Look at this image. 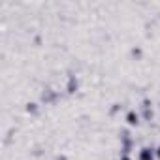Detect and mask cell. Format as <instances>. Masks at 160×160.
Returning a JSON list of instances; mask_svg holds the SVG:
<instances>
[{"label":"cell","mask_w":160,"mask_h":160,"mask_svg":"<svg viewBox=\"0 0 160 160\" xmlns=\"http://www.w3.org/2000/svg\"><path fill=\"white\" fill-rule=\"evenodd\" d=\"M25 113L30 117H38L40 115V104L38 102H27L25 104Z\"/></svg>","instance_id":"obj_3"},{"label":"cell","mask_w":160,"mask_h":160,"mask_svg":"<svg viewBox=\"0 0 160 160\" xmlns=\"http://www.w3.org/2000/svg\"><path fill=\"white\" fill-rule=\"evenodd\" d=\"M154 154H156V160H160V145L154 147Z\"/></svg>","instance_id":"obj_6"},{"label":"cell","mask_w":160,"mask_h":160,"mask_svg":"<svg viewBox=\"0 0 160 160\" xmlns=\"http://www.w3.org/2000/svg\"><path fill=\"white\" fill-rule=\"evenodd\" d=\"M119 160H134L132 154H119Z\"/></svg>","instance_id":"obj_5"},{"label":"cell","mask_w":160,"mask_h":160,"mask_svg":"<svg viewBox=\"0 0 160 160\" xmlns=\"http://www.w3.org/2000/svg\"><path fill=\"white\" fill-rule=\"evenodd\" d=\"M121 109H122V104H121V102H113V104L109 106V115H111V117H115Z\"/></svg>","instance_id":"obj_4"},{"label":"cell","mask_w":160,"mask_h":160,"mask_svg":"<svg viewBox=\"0 0 160 160\" xmlns=\"http://www.w3.org/2000/svg\"><path fill=\"white\" fill-rule=\"evenodd\" d=\"M139 108H141V111H139V115H141V121H143V122H151V121L154 119V111H152V100H151V98H143Z\"/></svg>","instance_id":"obj_1"},{"label":"cell","mask_w":160,"mask_h":160,"mask_svg":"<svg viewBox=\"0 0 160 160\" xmlns=\"http://www.w3.org/2000/svg\"><path fill=\"white\" fill-rule=\"evenodd\" d=\"M55 160H68V156H66V154H57Z\"/></svg>","instance_id":"obj_7"},{"label":"cell","mask_w":160,"mask_h":160,"mask_svg":"<svg viewBox=\"0 0 160 160\" xmlns=\"http://www.w3.org/2000/svg\"><path fill=\"white\" fill-rule=\"evenodd\" d=\"M158 108H160V102H158Z\"/></svg>","instance_id":"obj_8"},{"label":"cell","mask_w":160,"mask_h":160,"mask_svg":"<svg viewBox=\"0 0 160 160\" xmlns=\"http://www.w3.org/2000/svg\"><path fill=\"white\" fill-rule=\"evenodd\" d=\"M124 122H126L128 128H138V126L141 124V115H139V111H136L134 108H130V109L124 113Z\"/></svg>","instance_id":"obj_2"}]
</instances>
